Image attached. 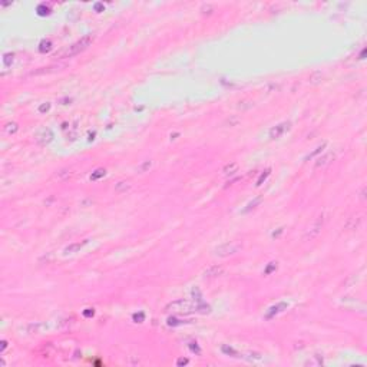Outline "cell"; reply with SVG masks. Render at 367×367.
<instances>
[{
    "mask_svg": "<svg viewBox=\"0 0 367 367\" xmlns=\"http://www.w3.org/2000/svg\"><path fill=\"white\" fill-rule=\"evenodd\" d=\"M92 43V36H83V38L80 39V40H77L76 43H73L72 46H69V49L65 52V58H72V56H75V55H77V53H80L82 50H85L88 46Z\"/></svg>",
    "mask_w": 367,
    "mask_h": 367,
    "instance_id": "6da1fadb",
    "label": "cell"
},
{
    "mask_svg": "<svg viewBox=\"0 0 367 367\" xmlns=\"http://www.w3.org/2000/svg\"><path fill=\"white\" fill-rule=\"evenodd\" d=\"M239 248H241V244H238V242H234V241H232V242H227V244L218 247V248L215 250V254H217V255H221V257H227V255L235 254Z\"/></svg>",
    "mask_w": 367,
    "mask_h": 367,
    "instance_id": "7a4b0ae2",
    "label": "cell"
},
{
    "mask_svg": "<svg viewBox=\"0 0 367 367\" xmlns=\"http://www.w3.org/2000/svg\"><path fill=\"white\" fill-rule=\"evenodd\" d=\"M323 222H324V217H318V218L316 219V222L313 224V227L310 228L308 230V232L305 234V237L304 238L305 239H313V238H316L317 235L320 234V231H321V227H323Z\"/></svg>",
    "mask_w": 367,
    "mask_h": 367,
    "instance_id": "3957f363",
    "label": "cell"
},
{
    "mask_svg": "<svg viewBox=\"0 0 367 367\" xmlns=\"http://www.w3.org/2000/svg\"><path fill=\"white\" fill-rule=\"evenodd\" d=\"M288 125L290 123H281V125H278V126H275V128L271 129V138H278V136H281L288 129Z\"/></svg>",
    "mask_w": 367,
    "mask_h": 367,
    "instance_id": "277c9868",
    "label": "cell"
},
{
    "mask_svg": "<svg viewBox=\"0 0 367 367\" xmlns=\"http://www.w3.org/2000/svg\"><path fill=\"white\" fill-rule=\"evenodd\" d=\"M222 272V270L219 268V267H211L209 270L205 271V275L206 277H217V275H219Z\"/></svg>",
    "mask_w": 367,
    "mask_h": 367,
    "instance_id": "5b68a950",
    "label": "cell"
},
{
    "mask_svg": "<svg viewBox=\"0 0 367 367\" xmlns=\"http://www.w3.org/2000/svg\"><path fill=\"white\" fill-rule=\"evenodd\" d=\"M82 245H83V244H80V242H79V244L71 245V247H68V248H66V252H73V251H76V250H79V248H80Z\"/></svg>",
    "mask_w": 367,
    "mask_h": 367,
    "instance_id": "8992f818",
    "label": "cell"
},
{
    "mask_svg": "<svg viewBox=\"0 0 367 367\" xmlns=\"http://www.w3.org/2000/svg\"><path fill=\"white\" fill-rule=\"evenodd\" d=\"M49 47H50V42H42V45H40V52L49 50Z\"/></svg>",
    "mask_w": 367,
    "mask_h": 367,
    "instance_id": "52a82bcc",
    "label": "cell"
},
{
    "mask_svg": "<svg viewBox=\"0 0 367 367\" xmlns=\"http://www.w3.org/2000/svg\"><path fill=\"white\" fill-rule=\"evenodd\" d=\"M103 174H105V171H103V169H99V171H96V174H93L92 176H90V179L95 181V179H98L99 176H102Z\"/></svg>",
    "mask_w": 367,
    "mask_h": 367,
    "instance_id": "ba28073f",
    "label": "cell"
},
{
    "mask_svg": "<svg viewBox=\"0 0 367 367\" xmlns=\"http://www.w3.org/2000/svg\"><path fill=\"white\" fill-rule=\"evenodd\" d=\"M16 129H17V128H16V125H14V123H9V125H7V128H6V131L9 132V134H12V132H16Z\"/></svg>",
    "mask_w": 367,
    "mask_h": 367,
    "instance_id": "9c48e42d",
    "label": "cell"
},
{
    "mask_svg": "<svg viewBox=\"0 0 367 367\" xmlns=\"http://www.w3.org/2000/svg\"><path fill=\"white\" fill-rule=\"evenodd\" d=\"M49 109V105H43L42 108H40V112H43V110H47Z\"/></svg>",
    "mask_w": 367,
    "mask_h": 367,
    "instance_id": "30bf717a",
    "label": "cell"
}]
</instances>
